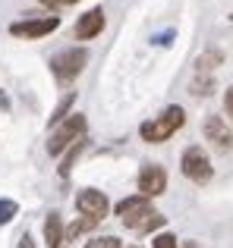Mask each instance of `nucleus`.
I'll use <instances>...</instances> for the list:
<instances>
[{
	"label": "nucleus",
	"instance_id": "nucleus-1",
	"mask_svg": "<svg viewBox=\"0 0 233 248\" xmlns=\"http://www.w3.org/2000/svg\"><path fill=\"white\" fill-rule=\"evenodd\" d=\"M116 217L123 220L126 230H135V232H151L158 226H164V217L151 207V201L145 195H133V198H123L116 204Z\"/></svg>",
	"mask_w": 233,
	"mask_h": 248
},
{
	"label": "nucleus",
	"instance_id": "nucleus-2",
	"mask_svg": "<svg viewBox=\"0 0 233 248\" xmlns=\"http://www.w3.org/2000/svg\"><path fill=\"white\" fill-rule=\"evenodd\" d=\"M183 123H186L183 107H167L161 116L142 123L139 135H142V141H148V145H161V141H167L177 129H183Z\"/></svg>",
	"mask_w": 233,
	"mask_h": 248
},
{
	"label": "nucleus",
	"instance_id": "nucleus-3",
	"mask_svg": "<svg viewBox=\"0 0 233 248\" xmlns=\"http://www.w3.org/2000/svg\"><path fill=\"white\" fill-rule=\"evenodd\" d=\"M82 132H85V116H82V113H69L67 120L54 129V135H50L48 154H50V157H60L67 148H73L76 139H82Z\"/></svg>",
	"mask_w": 233,
	"mask_h": 248
},
{
	"label": "nucleus",
	"instance_id": "nucleus-4",
	"mask_svg": "<svg viewBox=\"0 0 233 248\" xmlns=\"http://www.w3.org/2000/svg\"><path fill=\"white\" fill-rule=\"evenodd\" d=\"M88 63V50L85 47H69V50H60L57 57H50V69L60 82H69L85 69Z\"/></svg>",
	"mask_w": 233,
	"mask_h": 248
},
{
	"label": "nucleus",
	"instance_id": "nucleus-5",
	"mask_svg": "<svg viewBox=\"0 0 233 248\" xmlns=\"http://www.w3.org/2000/svg\"><path fill=\"white\" fill-rule=\"evenodd\" d=\"M211 173H215V167H211L208 154H205L199 145L186 148V151H183V176H186V179H192V182H199V186H205V182L211 179Z\"/></svg>",
	"mask_w": 233,
	"mask_h": 248
},
{
	"label": "nucleus",
	"instance_id": "nucleus-6",
	"mask_svg": "<svg viewBox=\"0 0 233 248\" xmlns=\"http://www.w3.org/2000/svg\"><path fill=\"white\" fill-rule=\"evenodd\" d=\"M60 25L57 16H41V19H22V22H13L10 25V35L13 38H25V41H35V38H44Z\"/></svg>",
	"mask_w": 233,
	"mask_h": 248
},
{
	"label": "nucleus",
	"instance_id": "nucleus-7",
	"mask_svg": "<svg viewBox=\"0 0 233 248\" xmlns=\"http://www.w3.org/2000/svg\"><path fill=\"white\" fill-rule=\"evenodd\" d=\"M76 207H79L82 217H95V220H104L107 211H111V201H107L104 192L98 188H85V192L76 195Z\"/></svg>",
	"mask_w": 233,
	"mask_h": 248
},
{
	"label": "nucleus",
	"instance_id": "nucleus-8",
	"mask_svg": "<svg viewBox=\"0 0 233 248\" xmlns=\"http://www.w3.org/2000/svg\"><path fill=\"white\" fill-rule=\"evenodd\" d=\"M167 188V173L161 164H145L139 173V192L145 195V198H154V195H161Z\"/></svg>",
	"mask_w": 233,
	"mask_h": 248
},
{
	"label": "nucleus",
	"instance_id": "nucleus-9",
	"mask_svg": "<svg viewBox=\"0 0 233 248\" xmlns=\"http://www.w3.org/2000/svg\"><path fill=\"white\" fill-rule=\"evenodd\" d=\"M202 132H205V139L215 145V151H230L233 148V132L227 129V123H224L221 116H205Z\"/></svg>",
	"mask_w": 233,
	"mask_h": 248
},
{
	"label": "nucleus",
	"instance_id": "nucleus-10",
	"mask_svg": "<svg viewBox=\"0 0 233 248\" xmlns=\"http://www.w3.org/2000/svg\"><path fill=\"white\" fill-rule=\"evenodd\" d=\"M101 29H104V10H88V13H82V16H79L73 35L79 38V41H88V38L101 35Z\"/></svg>",
	"mask_w": 233,
	"mask_h": 248
},
{
	"label": "nucleus",
	"instance_id": "nucleus-11",
	"mask_svg": "<svg viewBox=\"0 0 233 248\" xmlns=\"http://www.w3.org/2000/svg\"><path fill=\"white\" fill-rule=\"evenodd\" d=\"M63 236H67V230H63L60 214H48V220H44V245L48 248H60Z\"/></svg>",
	"mask_w": 233,
	"mask_h": 248
},
{
	"label": "nucleus",
	"instance_id": "nucleus-12",
	"mask_svg": "<svg viewBox=\"0 0 233 248\" xmlns=\"http://www.w3.org/2000/svg\"><path fill=\"white\" fill-rule=\"evenodd\" d=\"M101 220H95V217H79V220H73V223L67 226V239H79L82 232H88V230H95Z\"/></svg>",
	"mask_w": 233,
	"mask_h": 248
},
{
	"label": "nucleus",
	"instance_id": "nucleus-13",
	"mask_svg": "<svg viewBox=\"0 0 233 248\" xmlns=\"http://www.w3.org/2000/svg\"><path fill=\"white\" fill-rule=\"evenodd\" d=\"M73 101H76V94H73V91H69V94L63 97L60 104H57V110H54V113H50V126H60V123L67 120V113H69V104H73Z\"/></svg>",
	"mask_w": 233,
	"mask_h": 248
},
{
	"label": "nucleus",
	"instance_id": "nucleus-14",
	"mask_svg": "<svg viewBox=\"0 0 233 248\" xmlns=\"http://www.w3.org/2000/svg\"><path fill=\"white\" fill-rule=\"evenodd\" d=\"M221 63V54L217 50H211V54H205V57H199V63H196V69L199 73H211V69Z\"/></svg>",
	"mask_w": 233,
	"mask_h": 248
},
{
	"label": "nucleus",
	"instance_id": "nucleus-15",
	"mask_svg": "<svg viewBox=\"0 0 233 248\" xmlns=\"http://www.w3.org/2000/svg\"><path fill=\"white\" fill-rule=\"evenodd\" d=\"M16 211H19V207H16V201L0 198V226H3V223H10V220L16 217Z\"/></svg>",
	"mask_w": 233,
	"mask_h": 248
},
{
	"label": "nucleus",
	"instance_id": "nucleus-16",
	"mask_svg": "<svg viewBox=\"0 0 233 248\" xmlns=\"http://www.w3.org/2000/svg\"><path fill=\"white\" fill-rule=\"evenodd\" d=\"M85 248H120V239L116 236H101V239H92Z\"/></svg>",
	"mask_w": 233,
	"mask_h": 248
},
{
	"label": "nucleus",
	"instance_id": "nucleus-17",
	"mask_svg": "<svg viewBox=\"0 0 233 248\" xmlns=\"http://www.w3.org/2000/svg\"><path fill=\"white\" fill-rule=\"evenodd\" d=\"M82 145H85V141H82V139H79V141H76V145H73V151H69V154H67V160H63V167H60V176H67V173H69V167H73V160H76V154H79V151H82Z\"/></svg>",
	"mask_w": 233,
	"mask_h": 248
},
{
	"label": "nucleus",
	"instance_id": "nucleus-18",
	"mask_svg": "<svg viewBox=\"0 0 233 248\" xmlns=\"http://www.w3.org/2000/svg\"><path fill=\"white\" fill-rule=\"evenodd\" d=\"M154 248H177V239L170 236V232H161V236H154Z\"/></svg>",
	"mask_w": 233,
	"mask_h": 248
},
{
	"label": "nucleus",
	"instance_id": "nucleus-19",
	"mask_svg": "<svg viewBox=\"0 0 233 248\" xmlns=\"http://www.w3.org/2000/svg\"><path fill=\"white\" fill-rule=\"evenodd\" d=\"M224 110H227V116L233 120V88L224 91Z\"/></svg>",
	"mask_w": 233,
	"mask_h": 248
},
{
	"label": "nucleus",
	"instance_id": "nucleus-20",
	"mask_svg": "<svg viewBox=\"0 0 233 248\" xmlns=\"http://www.w3.org/2000/svg\"><path fill=\"white\" fill-rule=\"evenodd\" d=\"M19 248H35V242H32V236H29V232H25V236L19 239Z\"/></svg>",
	"mask_w": 233,
	"mask_h": 248
},
{
	"label": "nucleus",
	"instance_id": "nucleus-21",
	"mask_svg": "<svg viewBox=\"0 0 233 248\" xmlns=\"http://www.w3.org/2000/svg\"><path fill=\"white\" fill-rule=\"evenodd\" d=\"M41 3H44V6H54V10H57V6H60V3H57V0H41Z\"/></svg>",
	"mask_w": 233,
	"mask_h": 248
},
{
	"label": "nucleus",
	"instance_id": "nucleus-22",
	"mask_svg": "<svg viewBox=\"0 0 233 248\" xmlns=\"http://www.w3.org/2000/svg\"><path fill=\"white\" fill-rule=\"evenodd\" d=\"M57 3H60V6H67V3H76V0H57Z\"/></svg>",
	"mask_w": 233,
	"mask_h": 248
},
{
	"label": "nucleus",
	"instance_id": "nucleus-23",
	"mask_svg": "<svg viewBox=\"0 0 233 248\" xmlns=\"http://www.w3.org/2000/svg\"><path fill=\"white\" fill-rule=\"evenodd\" d=\"M183 248H196V245H192V242H186V245H183Z\"/></svg>",
	"mask_w": 233,
	"mask_h": 248
},
{
	"label": "nucleus",
	"instance_id": "nucleus-24",
	"mask_svg": "<svg viewBox=\"0 0 233 248\" xmlns=\"http://www.w3.org/2000/svg\"><path fill=\"white\" fill-rule=\"evenodd\" d=\"M133 248H139V245H133Z\"/></svg>",
	"mask_w": 233,
	"mask_h": 248
}]
</instances>
